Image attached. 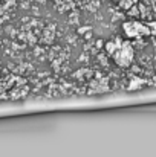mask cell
I'll list each match as a JSON object with an SVG mask.
<instances>
[{
  "label": "cell",
  "instance_id": "cell-2",
  "mask_svg": "<svg viewBox=\"0 0 156 157\" xmlns=\"http://www.w3.org/2000/svg\"><path fill=\"white\" fill-rule=\"evenodd\" d=\"M124 32H126L127 37H130V38H142V37L150 35L149 25H142V23H138V21L124 23Z\"/></svg>",
  "mask_w": 156,
  "mask_h": 157
},
{
  "label": "cell",
  "instance_id": "cell-4",
  "mask_svg": "<svg viewBox=\"0 0 156 157\" xmlns=\"http://www.w3.org/2000/svg\"><path fill=\"white\" fill-rule=\"evenodd\" d=\"M118 2H121V0H118Z\"/></svg>",
  "mask_w": 156,
  "mask_h": 157
},
{
  "label": "cell",
  "instance_id": "cell-3",
  "mask_svg": "<svg viewBox=\"0 0 156 157\" xmlns=\"http://www.w3.org/2000/svg\"><path fill=\"white\" fill-rule=\"evenodd\" d=\"M149 29H150V35H156V21L149 23Z\"/></svg>",
  "mask_w": 156,
  "mask_h": 157
},
{
  "label": "cell",
  "instance_id": "cell-1",
  "mask_svg": "<svg viewBox=\"0 0 156 157\" xmlns=\"http://www.w3.org/2000/svg\"><path fill=\"white\" fill-rule=\"evenodd\" d=\"M113 56H115V61H116L118 66H121V67L130 66V63L133 59V48H132V44L130 43L121 44L116 49V52L113 53Z\"/></svg>",
  "mask_w": 156,
  "mask_h": 157
}]
</instances>
